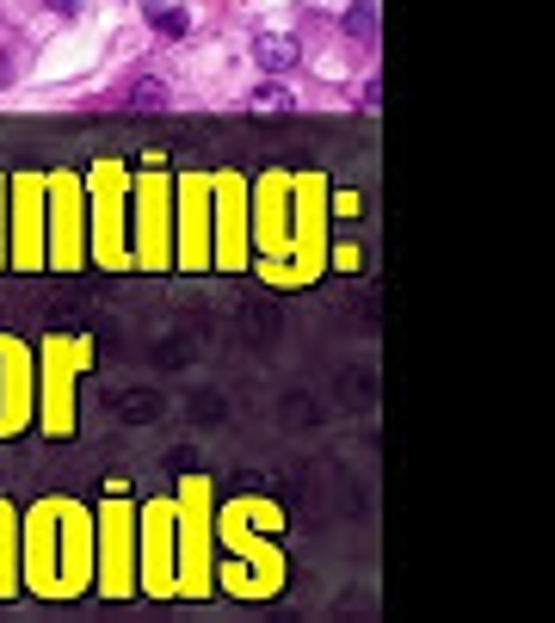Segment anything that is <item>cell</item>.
<instances>
[{
  "instance_id": "cell-6",
  "label": "cell",
  "mask_w": 555,
  "mask_h": 623,
  "mask_svg": "<svg viewBox=\"0 0 555 623\" xmlns=\"http://www.w3.org/2000/svg\"><path fill=\"white\" fill-rule=\"evenodd\" d=\"M44 7H50L56 19H74V13H81V7H87V0H44Z\"/></svg>"
},
{
  "instance_id": "cell-7",
  "label": "cell",
  "mask_w": 555,
  "mask_h": 623,
  "mask_svg": "<svg viewBox=\"0 0 555 623\" xmlns=\"http://www.w3.org/2000/svg\"><path fill=\"white\" fill-rule=\"evenodd\" d=\"M13 81V56H0V87H7Z\"/></svg>"
},
{
  "instance_id": "cell-2",
  "label": "cell",
  "mask_w": 555,
  "mask_h": 623,
  "mask_svg": "<svg viewBox=\"0 0 555 623\" xmlns=\"http://www.w3.org/2000/svg\"><path fill=\"white\" fill-rule=\"evenodd\" d=\"M142 13L155 19V31H161V38H185V31H192V13H185V7H173V0H142Z\"/></svg>"
},
{
  "instance_id": "cell-3",
  "label": "cell",
  "mask_w": 555,
  "mask_h": 623,
  "mask_svg": "<svg viewBox=\"0 0 555 623\" xmlns=\"http://www.w3.org/2000/svg\"><path fill=\"white\" fill-rule=\"evenodd\" d=\"M247 105H253V112H259V118H278V112H296V93H290L284 81H259Z\"/></svg>"
},
{
  "instance_id": "cell-5",
  "label": "cell",
  "mask_w": 555,
  "mask_h": 623,
  "mask_svg": "<svg viewBox=\"0 0 555 623\" xmlns=\"http://www.w3.org/2000/svg\"><path fill=\"white\" fill-rule=\"evenodd\" d=\"M346 31H352V38H370V31H377V0H352V7H346Z\"/></svg>"
},
{
  "instance_id": "cell-1",
  "label": "cell",
  "mask_w": 555,
  "mask_h": 623,
  "mask_svg": "<svg viewBox=\"0 0 555 623\" xmlns=\"http://www.w3.org/2000/svg\"><path fill=\"white\" fill-rule=\"evenodd\" d=\"M253 62L266 68V75H290V68L303 62V44H296L290 31H259V38H253Z\"/></svg>"
},
{
  "instance_id": "cell-4",
  "label": "cell",
  "mask_w": 555,
  "mask_h": 623,
  "mask_svg": "<svg viewBox=\"0 0 555 623\" xmlns=\"http://www.w3.org/2000/svg\"><path fill=\"white\" fill-rule=\"evenodd\" d=\"M130 105H136V112H161V105H167V87H161L155 75H142V81L130 87Z\"/></svg>"
}]
</instances>
